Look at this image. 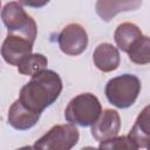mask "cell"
<instances>
[{"instance_id":"1","label":"cell","mask_w":150,"mask_h":150,"mask_svg":"<svg viewBox=\"0 0 150 150\" xmlns=\"http://www.w3.org/2000/svg\"><path fill=\"white\" fill-rule=\"evenodd\" d=\"M62 91V81L54 70L45 69L32 76L19 95V101L29 110L42 112L47 107L53 104Z\"/></svg>"},{"instance_id":"2","label":"cell","mask_w":150,"mask_h":150,"mask_svg":"<svg viewBox=\"0 0 150 150\" xmlns=\"http://www.w3.org/2000/svg\"><path fill=\"white\" fill-rule=\"evenodd\" d=\"M102 114V107L98 98L90 94L84 93L75 96L64 110V117L71 124L81 127L94 125Z\"/></svg>"},{"instance_id":"3","label":"cell","mask_w":150,"mask_h":150,"mask_svg":"<svg viewBox=\"0 0 150 150\" xmlns=\"http://www.w3.org/2000/svg\"><path fill=\"white\" fill-rule=\"evenodd\" d=\"M1 19L6 26L8 34L19 35L34 42L38 27L30 15H28L20 2H7L1 11Z\"/></svg>"},{"instance_id":"4","label":"cell","mask_w":150,"mask_h":150,"mask_svg":"<svg viewBox=\"0 0 150 150\" xmlns=\"http://www.w3.org/2000/svg\"><path fill=\"white\" fill-rule=\"evenodd\" d=\"M141 91V81L131 74H123L111 79L105 86L108 101L117 108L125 109L135 103Z\"/></svg>"},{"instance_id":"5","label":"cell","mask_w":150,"mask_h":150,"mask_svg":"<svg viewBox=\"0 0 150 150\" xmlns=\"http://www.w3.org/2000/svg\"><path fill=\"white\" fill-rule=\"evenodd\" d=\"M79 138L80 134L74 124H57L39 138L34 145L39 150H71Z\"/></svg>"},{"instance_id":"6","label":"cell","mask_w":150,"mask_h":150,"mask_svg":"<svg viewBox=\"0 0 150 150\" xmlns=\"http://www.w3.org/2000/svg\"><path fill=\"white\" fill-rule=\"evenodd\" d=\"M60 49L71 56L80 55L88 45V35L86 29L79 23L67 25L57 36Z\"/></svg>"},{"instance_id":"7","label":"cell","mask_w":150,"mask_h":150,"mask_svg":"<svg viewBox=\"0 0 150 150\" xmlns=\"http://www.w3.org/2000/svg\"><path fill=\"white\" fill-rule=\"evenodd\" d=\"M33 45L34 42L26 38L8 34L1 47V56L7 63L12 66H19L22 60L32 54Z\"/></svg>"},{"instance_id":"8","label":"cell","mask_w":150,"mask_h":150,"mask_svg":"<svg viewBox=\"0 0 150 150\" xmlns=\"http://www.w3.org/2000/svg\"><path fill=\"white\" fill-rule=\"evenodd\" d=\"M121 128V118L116 110L105 109L97 122L91 127V135L93 137L98 141L103 142L116 137Z\"/></svg>"},{"instance_id":"9","label":"cell","mask_w":150,"mask_h":150,"mask_svg":"<svg viewBox=\"0 0 150 150\" xmlns=\"http://www.w3.org/2000/svg\"><path fill=\"white\" fill-rule=\"evenodd\" d=\"M41 112H35L26 108L19 100H16L8 110V123L18 130H27L36 124Z\"/></svg>"},{"instance_id":"10","label":"cell","mask_w":150,"mask_h":150,"mask_svg":"<svg viewBox=\"0 0 150 150\" xmlns=\"http://www.w3.org/2000/svg\"><path fill=\"white\" fill-rule=\"evenodd\" d=\"M93 60L97 69L104 73L112 71L120 66V53L116 47L110 43H101L93 54Z\"/></svg>"},{"instance_id":"11","label":"cell","mask_w":150,"mask_h":150,"mask_svg":"<svg viewBox=\"0 0 150 150\" xmlns=\"http://www.w3.org/2000/svg\"><path fill=\"white\" fill-rule=\"evenodd\" d=\"M128 136L139 148L150 146V104L146 105L137 116Z\"/></svg>"},{"instance_id":"12","label":"cell","mask_w":150,"mask_h":150,"mask_svg":"<svg viewBox=\"0 0 150 150\" xmlns=\"http://www.w3.org/2000/svg\"><path fill=\"white\" fill-rule=\"evenodd\" d=\"M143 35L141 29L135 23H131V22H123L118 25L114 34V39L117 47L125 53H129L131 47Z\"/></svg>"},{"instance_id":"13","label":"cell","mask_w":150,"mask_h":150,"mask_svg":"<svg viewBox=\"0 0 150 150\" xmlns=\"http://www.w3.org/2000/svg\"><path fill=\"white\" fill-rule=\"evenodd\" d=\"M141 5V1H97L96 12L103 21H109L117 13L134 11L138 8Z\"/></svg>"},{"instance_id":"14","label":"cell","mask_w":150,"mask_h":150,"mask_svg":"<svg viewBox=\"0 0 150 150\" xmlns=\"http://www.w3.org/2000/svg\"><path fill=\"white\" fill-rule=\"evenodd\" d=\"M48 60L42 54H30L18 66V70L22 75L34 76L46 69Z\"/></svg>"},{"instance_id":"15","label":"cell","mask_w":150,"mask_h":150,"mask_svg":"<svg viewBox=\"0 0 150 150\" xmlns=\"http://www.w3.org/2000/svg\"><path fill=\"white\" fill-rule=\"evenodd\" d=\"M129 59L136 64L150 63V38L142 36L129 50Z\"/></svg>"},{"instance_id":"16","label":"cell","mask_w":150,"mask_h":150,"mask_svg":"<svg viewBox=\"0 0 150 150\" xmlns=\"http://www.w3.org/2000/svg\"><path fill=\"white\" fill-rule=\"evenodd\" d=\"M139 146L129 136H116L100 143L98 150H138Z\"/></svg>"},{"instance_id":"17","label":"cell","mask_w":150,"mask_h":150,"mask_svg":"<svg viewBox=\"0 0 150 150\" xmlns=\"http://www.w3.org/2000/svg\"><path fill=\"white\" fill-rule=\"evenodd\" d=\"M16 150H39L35 145H27V146H22V148H19V149H16Z\"/></svg>"},{"instance_id":"18","label":"cell","mask_w":150,"mask_h":150,"mask_svg":"<svg viewBox=\"0 0 150 150\" xmlns=\"http://www.w3.org/2000/svg\"><path fill=\"white\" fill-rule=\"evenodd\" d=\"M81 150H98V149H96L94 146H86V148H82Z\"/></svg>"},{"instance_id":"19","label":"cell","mask_w":150,"mask_h":150,"mask_svg":"<svg viewBox=\"0 0 150 150\" xmlns=\"http://www.w3.org/2000/svg\"><path fill=\"white\" fill-rule=\"evenodd\" d=\"M146 149H148V150H150V146H148V148H146Z\"/></svg>"}]
</instances>
